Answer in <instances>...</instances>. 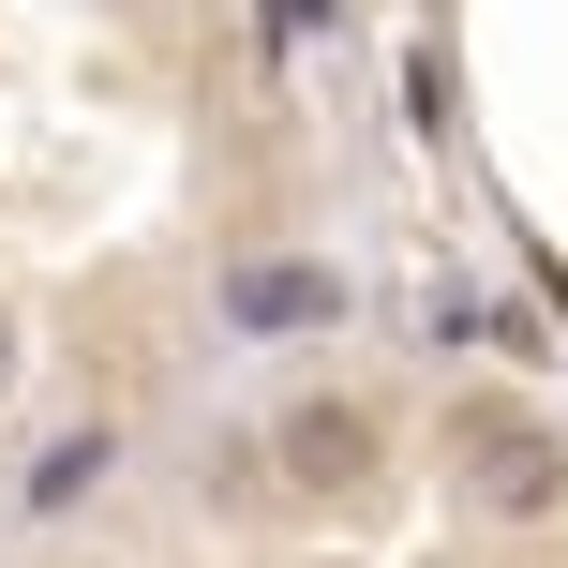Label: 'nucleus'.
Wrapping results in <instances>:
<instances>
[{"label": "nucleus", "instance_id": "1", "mask_svg": "<svg viewBox=\"0 0 568 568\" xmlns=\"http://www.w3.org/2000/svg\"><path fill=\"white\" fill-rule=\"evenodd\" d=\"M210 314H225L240 344L344 329V270H329V255H225V270H210Z\"/></svg>", "mask_w": 568, "mask_h": 568}, {"label": "nucleus", "instance_id": "2", "mask_svg": "<svg viewBox=\"0 0 568 568\" xmlns=\"http://www.w3.org/2000/svg\"><path fill=\"white\" fill-rule=\"evenodd\" d=\"M464 479H479V509H509V524H539V509H568V449L539 419H509V404H464Z\"/></svg>", "mask_w": 568, "mask_h": 568}, {"label": "nucleus", "instance_id": "3", "mask_svg": "<svg viewBox=\"0 0 568 568\" xmlns=\"http://www.w3.org/2000/svg\"><path fill=\"white\" fill-rule=\"evenodd\" d=\"M270 449H284V479H300V494H359V479H374V419H359V404H329V389L284 404Z\"/></svg>", "mask_w": 568, "mask_h": 568}, {"label": "nucleus", "instance_id": "4", "mask_svg": "<svg viewBox=\"0 0 568 568\" xmlns=\"http://www.w3.org/2000/svg\"><path fill=\"white\" fill-rule=\"evenodd\" d=\"M105 479H120V434H105V419H60L45 449H30L16 509H30V524H75V509H90V494H105Z\"/></svg>", "mask_w": 568, "mask_h": 568}, {"label": "nucleus", "instance_id": "5", "mask_svg": "<svg viewBox=\"0 0 568 568\" xmlns=\"http://www.w3.org/2000/svg\"><path fill=\"white\" fill-rule=\"evenodd\" d=\"M0 404H16V314H0Z\"/></svg>", "mask_w": 568, "mask_h": 568}]
</instances>
